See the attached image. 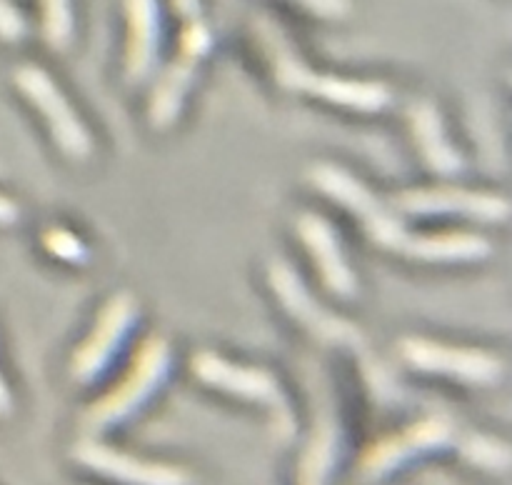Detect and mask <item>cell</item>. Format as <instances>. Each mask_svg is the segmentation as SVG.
<instances>
[{"instance_id":"obj_1","label":"cell","mask_w":512,"mask_h":485,"mask_svg":"<svg viewBox=\"0 0 512 485\" xmlns=\"http://www.w3.org/2000/svg\"><path fill=\"white\" fill-rule=\"evenodd\" d=\"M310 185L325 198L343 205L363 225L370 243L418 263H480L493 255L488 238L468 230L413 233L390 203L380 200L358 175L335 163H318L308 173Z\"/></svg>"},{"instance_id":"obj_2","label":"cell","mask_w":512,"mask_h":485,"mask_svg":"<svg viewBox=\"0 0 512 485\" xmlns=\"http://www.w3.org/2000/svg\"><path fill=\"white\" fill-rule=\"evenodd\" d=\"M253 33L268 58L275 83L288 93L310 95V98L325 100V103L355 110V113H380L395 100L393 88L383 80L345 78V75L320 73L310 68L303 55L295 50L290 35L270 15L255 18Z\"/></svg>"},{"instance_id":"obj_3","label":"cell","mask_w":512,"mask_h":485,"mask_svg":"<svg viewBox=\"0 0 512 485\" xmlns=\"http://www.w3.org/2000/svg\"><path fill=\"white\" fill-rule=\"evenodd\" d=\"M173 365V348L163 335H150L130 358V365L120 375L118 383L100 395L93 405L80 415V428L88 435L105 433L123 420L133 418L160 388Z\"/></svg>"},{"instance_id":"obj_4","label":"cell","mask_w":512,"mask_h":485,"mask_svg":"<svg viewBox=\"0 0 512 485\" xmlns=\"http://www.w3.org/2000/svg\"><path fill=\"white\" fill-rule=\"evenodd\" d=\"M13 85L38 110L55 148L70 163H88L95 153V138L75 105L58 85V80L38 63H20L13 70Z\"/></svg>"},{"instance_id":"obj_5","label":"cell","mask_w":512,"mask_h":485,"mask_svg":"<svg viewBox=\"0 0 512 485\" xmlns=\"http://www.w3.org/2000/svg\"><path fill=\"white\" fill-rule=\"evenodd\" d=\"M190 373L205 388L268 408L283 433L293 430V410H290L288 395H285L278 375L270 373L268 368L235 363L215 350L203 348L190 355Z\"/></svg>"},{"instance_id":"obj_6","label":"cell","mask_w":512,"mask_h":485,"mask_svg":"<svg viewBox=\"0 0 512 485\" xmlns=\"http://www.w3.org/2000/svg\"><path fill=\"white\" fill-rule=\"evenodd\" d=\"M213 50V30L205 23L203 15L183 20L178 35V55L170 60L168 68L160 73L158 83L150 90L148 100V125L153 130L173 128L175 120L183 113L193 80L198 75L200 63Z\"/></svg>"},{"instance_id":"obj_7","label":"cell","mask_w":512,"mask_h":485,"mask_svg":"<svg viewBox=\"0 0 512 485\" xmlns=\"http://www.w3.org/2000/svg\"><path fill=\"white\" fill-rule=\"evenodd\" d=\"M398 355L403 363L425 375H443L465 385L490 388L505 378V363L500 355L468 345H450L425 335H405L398 340Z\"/></svg>"},{"instance_id":"obj_8","label":"cell","mask_w":512,"mask_h":485,"mask_svg":"<svg viewBox=\"0 0 512 485\" xmlns=\"http://www.w3.org/2000/svg\"><path fill=\"white\" fill-rule=\"evenodd\" d=\"M140 318V305L130 290H118L103 303L95 315L90 333L85 335L73 350L68 363L70 380L78 385H88L98 380L110 368L123 348L125 338L135 328Z\"/></svg>"},{"instance_id":"obj_9","label":"cell","mask_w":512,"mask_h":485,"mask_svg":"<svg viewBox=\"0 0 512 485\" xmlns=\"http://www.w3.org/2000/svg\"><path fill=\"white\" fill-rule=\"evenodd\" d=\"M268 285L288 318H293L310 338H315L323 345H363V330L353 325L350 320L325 310L318 300L305 288L303 278L298 270L283 258H273L268 265Z\"/></svg>"},{"instance_id":"obj_10","label":"cell","mask_w":512,"mask_h":485,"mask_svg":"<svg viewBox=\"0 0 512 485\" xmlns=\"http://www.w3.org/2000/svg\"><path fill=\"white\" fill-rule=\"evenodd\" d=\"M295 235L313 260L323 288L340 300L358 298L360 278L345 255L335 225L315 210H303L295 215Z\"/></svg>"},{"instance_id":"obj_11","label":"cell","mask_w":512,"mask_h":485,"mask_svg":"<svg viewBox=\"0 0 512 485\" xmlns=\"http://www.w3.org/2000/svg\"><path fill=\"white\" fill-rule=\"evenodd\" d=\"M390 205L405 215H465L483 223H505L510 218L508 198L458 185L408 188Z\"/></svg>"},{"instance_id":"obj_12","label":"cell","mask_w":512,"mask_h":485,"mask_svg":"<svg viewBox=\"0 0 512 485\" xmlns=\"http://www.w3.org/2000/svg\"><path fill=\"white\" fill-rule=\"evenodd\" d=\"M123 80L140 88L155 73L163 48V5L160 0H123Z\"/></svg>"},{"instance_id":"obj_13","label":"cell","mask_w":512,"mask_h":485,"mask_svg":"<svg viewBox=\"0 0 512 485\" xmlns=\"http://www.w3.org/2000/svg\"><path fill=\"white\" fill-rule=\"evenodd\" d=\"M453 438L455 425L448 415H425V418L410 423L408 428L398 430V433L370 445L368 453L363 455V473L370 475V478H378V475H385L393 468H398V465H403L413 455L443 448Z\"/></svg>"},{"instance_id":"obj_14","label":"cell","mask_w":512,"mask_h":485,"mask_svg":"<svg viewBox=\"0 0 512 485\" xmlns=\"http://www.w3.org/2000/svg\"><path fill=\"white\" fill-rule=\"evenodd\" d=\"M73 455L85 468L125 485H193V478L178 465L150 463V460L120 453V450L98 443L90 435L75 445Z\"/></svg>"},{"instance_id":"obj_15","label":"cell","mask_w":512,"mask_h":485,"mask_svg":"<svg viewBox=\"0 0 512 485\" xmlns=\"http://www.w3.org/2000/svg\"><path fill=\"white\" fill-rule=\"evenodd\" d=\"M408 125L410 135H413L415 145H418L420 158L425 160L433 173L445 175H458L465 170V158L450 140L448 130H445L443 113L438 105L428 98H420L410 103L408 108Z\"/></svg>"},{"instance_id":"obj_16","label":"cell","mask_w":512,"mask_h":485,"mask_svg":"<svg viewBox=\"0 0 512 485\" xmlns=\"http://www.w3.org/2000/svg\"><path fill=\"white\" fill-rule=\"evenodd\" d=\"M40 35L55 53H65L73 45L78 30L75 0H38Z\"/></svg>"},{"instance_id":"obj_17","label":"cell","mask_w":512,"mask_h":485,"mask_svg":"<svg viewBox=\"0 0 512 485\" xmlns=\"http://www.w3.org/2000/svg\"><path fill=\"white\" fill-rule=\"evenodd\" d=\"M40 243H43L45 253L50 258L60 260L65 265H85L90 260V248L85 245V240L78 233H73L65 225H50L40 235Z\"/></svg>"},{"instance_id":"obj_18","label":"cell","mask_w":512,"mask_h":485,"mask_svg":"<svg viewBox=\"0 0 512 485\" xmlns=\"http://www.w3.org/2000/svg\"><path fill=\"white\" fill-rule=\"evenodd\" d=\"M460 453H463V458L468 463L485 470H505L510 463L508 443H503L498 438H490V435H468L463 440V445H460Z\"/></svg>"},{"instance_id":"obj_19","label":"cell","mask_w":512,"mask_h":485,"mask_svg":"<svg viewBox=\"0 0 512 485\" xmlns=\"http://www.w3.org/2000/svg\"><path fill=\"white\" fill-rule=\"evenodd\" d=\"M30 23L23 10L13 0H0V40L8 45H18L28 38Z\"/></svg>"},{"instance_id":"obj_20","label":"cell","mask_w":512,"mask_h":485,"mask_svg":"<svg viewBox=\"0 0 512 485\" xmlns=\"http://www.w3.org/2000/svg\"><path fill=\"white\" fill-rule=\"evenodd\" d=\"M288 3H295L308 15L330 20V23L350 18V13H353V0H288Z\"/></svg>"},{"instance_id":"obj_21","label":"cell","mask_w":512,"mask_h":485,"mask_svg":"<svg viewBox=\"0 0 512 485\" xmlns=\"http://www.w3.org/2000/svg\"><path fill=\"white\" fill-rule=\"evenodd\" d=\"M20 220V205L8 195H0V225H15Z\"/></svg>"},{"instance_id":"obj_22","label":"cell","mask_w":512,"mask_h":485,"mask_svg":"<svg viewBox=\"0 0 512 485\" xmlns=\"http://www.w3.org/2000/svg\"><path fill=\"white\" fill-rule=\"evenodd\" d=\"M173 10L180 20H188L200 15V0H173Z\"/></svg>"},{"instance_id":"obj_23","label":"cell","mask_w":512,"mask_h":485,"mask_svg":"<svg viewBox=\"0 0 512 485\" xmlns=\"http://www.w3.org/2000/svg\"><path fill=\"white\" fill-rule=\"evenodd\" d=\"M13 413V390H10L8 380L0 373V418Z\"/></svg>"}]
</instances>
